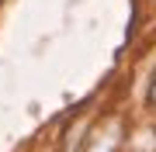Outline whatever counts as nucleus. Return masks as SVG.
I'll use <instances>...</instances> for the list:
<instances>
[{"mask_svg": "<svg viewBox=\"0 0 156 152\" xmlns=\"http://www.w3.org/2000/svg\"><path fill=\"white\" fill-rule=\"evenodd\" d=\"M153 100H156V86H153Z\"/></svg>", "mask_w": 156, "mask_h": 152, "instance_id": "nucleus-1", "label": "nucleus"}]
</instances>
